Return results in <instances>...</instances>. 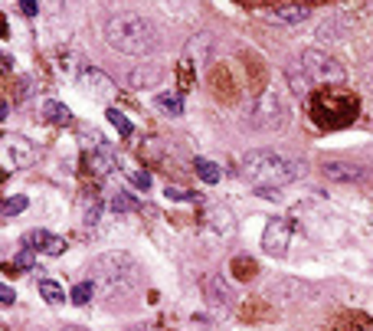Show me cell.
Wrapping results in <instances>:
<instances>
[{"label": "cell", "instance_id": "16", "mask_svg": "<svg viewBox=\"0 0 373 331\" xmlns=\"http://www.w3.org/2000/svg\"><path fill=\"white\" fill-rule=\"evenodd\" d=\"M344 36H347V23L338 20V17H331V20H324V23L318 26L314 40H318V46H328V43H340Z\"/></svg>", "mask_w": 373, "mask_h": 331}, {"label": "cell", "instance_id": "12", "mask_svg": "<svg viewBox=\"0 0 373 331\" xmlns=\"http://www.w3.org/2000/svg\"><path fill=\"white\" fill-rule=\"evenodd\" d=\"M82 89L92 95V99H102V102H108L111 95H115V82L105 76L102 69H85L82 72Z\"/></svg>", "mask_w": 373, "mask_h": 331}, {"label": "cell", "instance_id": "35", "mask_svg": "<svg viewBox=\"0 0 373 331\" xmlns=\"http://www.w3.org/2000/svg\"><path fill=\"white\" fill-rule=\"evenodd\" d=\"M370 79H373V56H370Z\"/></svg>", "mask_w": 373, "mask_h": 331}, {"label": "cell", "instance_id": "28", "mask_svg": "<svg viewBox=\"0 0 373 331\" xmlns=\"http://www.w3.org/2000/svg\"><path fill=\"white\" fill-rule=\"evenodd\" d=\"M99 213H102V207H99V200H85V227H95L99 223Z\"/></svg>", "mask_w": 373, "mask_h": 331}, {"label": "cell", "instance_id": "17", "mask_svg": "<svg viewBox=\"0 0 373 331\" xmlns=\"http://www.w3.org/2000/svg\"><path fill=\"white\" fill-rule=\"evenodd\" d=\"M186 56H190L196 66H206V63L213 60V36L210 33H196L194 40H190V46H186Z\"/></svg>", "mask_w": 373, "mask_h": 331}, {"label": "cell", "instance_id": "11", "mask_svg": "<svg viewBox=\"0 0 373 331\" xmlns=\"http://www.w3.org/2000/svg\"><path fill=\"white\" fill-rule=\"evenodd\" d=\"M367 170L360 164H350V161H324V178L331 184H357L364 180Z\"/></svg>", "mask_w": 373, "mask_h": 331}, {"label": "cell", "instance_id": "9", "mask_svg": "<svg viewBox=\"0 0 373 331\" xmlns=\"http://www.w3.org/2000/svg\"><path fill=\"white\" fill-rule=\"evenodd\" d=\"M167 76V69L161 63H138V66L128 69V85L131 89H157Z\"/></svg>", "mask_w": 373, "mask_h": 331}, {"label": "cell", "instance_id": "4", "mask_svg": "<svg viewBox=\"0 0 373 331\" xmlns=\"http://www.w3.org/2000/svg\"><path fill=\"white\" fill-rule=\"evenodd\" d=\"M298 66H301V72L308 76L311 85H344V79H347L344 66L328 50H321V46H311V50L301 53Z\"/></svg>", "mask_w": 373, "mask_h": 331}, {"label": "cell", "instance_id": "29", "mask_svg": "<svg viewBox=\"0 0 373 331\" xmlns=\"http://www.w3.org/2000/svg\"><path fill=\"white\" fill-rule=\"evenodd\" d=\"M164 194H167L170 200H190V197H194V194H190V190H184V187H167Z\"/></svg>", "mask_w": 373, "mask_h": 331}, {"label": "cell", "instance_id": "25", "mask_svg": "<svg viewBox=\"0 0 373 331\" xmlns=\"http://www.w3.org/2000/svg\"><path fill=\"white\" fill-rule=\"evenodd\" d=\"M157 109L170 112V115H184V99L180 95H157Z\"/></svg>", "mask_w": 373, "mask_h": 331}, {"label": "cell", "instance_id": "8", "mask_svg": "<svg viewBox=\"0 0 373 331\" xmlns=\"http://www.w3.org/2000/svg\"><path fill=\"white\" fill-rule=\"evenodd\" d=\"M204 298H206V305L210 308H233L236 305V292H233V286L223 279L220 272L204 276Z\"/></svg>", "mask_w": 373, "mask_h": 331}, {"label": "cell", "instance_id": "5", "mask_svg": "<svg viewBox=\"0 0 373 331\" xmlns=\"http://www.w3.org/2000/svg\"><path fill=\"white\" fill-rule=\"evenodd\" d=\"M285 121H289V109H285V99L275 89H265L252 102V109H249V125L255 131H265V135L285 128Z\"/></svg>", "mask_w": 373, "mask_h": 331}, {"label": "cell", "instance_id": "26", "mask_svg": "<svg viewBox=\"0 0 373 331\" xmlns=\"http://www.w3.org/2000/svg\"><path fill=\"white\" fill-rule=\"evenodd\" d=\"M26 204H30L26 197H7V200H4V220H10L13 213H23Z\"/></svg>", "mask_w": 373, "mask_h": 331}, {"label": "cell", "instance_id": "33", "mask_svg": "<svg viewBox=\"0 0 373 331\" xmlns=\"http://www.w3.org/2000/svg\"><path fill=\"white\" fill-rule=\"evenodd\" d=\"M62 331H85V328H82V325H66Z\"/></svg>", "mask_w": 373, "mask_h": 331}, {"label": "cell", "instance_id": "13", "mask_svg": "<svg viewBox=\"0 0 373 331\" xmlns=\"http://www.w3.org/2000/svg\"><path fill=\"white\" fill-rule=\"evenodd\" d=\"M23 246H33V249H43V253L50 256H60L66 249V239L62 237H52L46 229H33V233H26L23 237Z\"/></svg>", "mask_w": 373, "mask_h": 331}, {"label": "cell", "instance_id": "34", "mask_svg": "<svg viewBox=\"0 0 373 331\" xmlns=\"http://www.w3.org/2000/svg\"><path fill=\"white\" fill-rule=\"evenodd\" d=\"M128 331H151V328H128Z\"/></svg>", "mask_w": 373, "mask_h": 331}, {"label": "cell", "instance_id": "6", "mask_svg": "<svg viewBox=\"0 0 373 331\" xmlns=\"http://www.w3.org/2000/svg\"><path fill=\"white\" fill-rule=\"evenodd\" d=\"M0 161L7 170H20V168H30L36 161V148L30 138L23 135H4L0 141Z\"/></svg>", "mask_w": 373, "mask_h": 331}, {"label": "cell", "instance_id": "22", "mask_svg": "<svg viewBox=\"0 0 373 331\" xmlns=\"http://www.w3.org/2000/svg\"><path fill=\"white\" fill-rule=\"evenodd\" d=\"M194 168H196V174H200V178H204L206 184H220L223 174H220V168H216L213 161H206V158H196Z\"/></svg>", "mask_w": 373, "mask_h": 331}, {"label": "cell", "instance_id": "10", "mask_svg": "<svg viewBox=\"0 0 373 331\" xmlns=\"http://www.w3.org/2000/svg\"><path fill=\"white\" fill-rule=\"evenodd\" d=\"M265 295L279 298V302H301L305 295H314V289L311 286H305V282H295V279H279V282H272L269 289H265Z\"/></svg>", "mask_w": 373, "mask_h": 331}, {"label": "cell", "instance_id": "2", "mask_svg": "<svg viewBox=\"0 0 373 331\" xmlns=\"http://www.w3.org/2000/svg\"><path fill=\"white\" fill-rule=\"evenodd\" d=\"M89 279L95 282V292L102 298L121 302L141 289V266L128 253H102L89 266Z\"/></svg>", "mask_w": 373, "mask_h": 331}, {"label": "cell", "instance_id": "19", "mask_svg": "<svg viewBox=\"0 0 373 331\" xmlns=\"http://www.w3.org/2000/svg\"><path fill=\"white\" fill-rule=\"evenodd\" d=\"M40 295L50 302V305H60V302H66V292H62L60 282L52 279H40Z\"/></svg>", "mask_w": 373, "mask_h": 331}, {"label": "cell", "instance_id": "3", "mask_svg": "<svg viewBox=\"0 0 373 331\" xmlns=\"http://www.w3.org/2000/svg\"><path fill=\"white\" fill-rule=\"evenodd\" d=\"M105 43L125 56H147L157 50V26L141 13H115L105 23Z\"/></svg>", "mask_w": 373, "mask_h": 331}, {"label": "cell", "instance_id": "23", "mask_svg": "<svg viewBox=\"0 0 373 331\" xmlns=\"http://www.w3.org/2000/svg\"><path fill=\"white\" fill-rule=\"evenodd\" d=\"M138 207H141V204H138L128 190H118V194L111 197V210H115V213H135Z\"/></svg>", "mask_w": 373, "mask_h": 331}, {"label": "cell", "instance_id": "20", "mask_svg": "<svg viewBox=\"0 0 373 331\" xmlns=\"http://www.w3.org/2000/svg\"><path fill=\"white\" fill-rule=\"evenodd\" d=\"M92 295H99L95 292V282L89 279V282H79V286H72V292H69V298L76 302V305H89L92 302Z\"/></svg>", "mask_w": 373, "mask_h": 331}, {"label": "cell", "instance_id": "31", "mask_svg": "<svg viewBox=\"0 0 373 331\" xmlns=\"http://www.w3.org/2000/svg\"><path fill=\"white\" fill-rule=\"evenodd\" d=\"M20 10H23L26 17H36V13H40V4H36V0H20Z\"/></svg>", "mask_w": 373, "mask_h": 331}, {"label": "cell", "instance_id": "32", "mask_svg": "<svg viewBox=\"0 0 373 331\" xmlns=\"http://www.w3.org/2000/svg\"><path fill=\"white\" fill-rule=\"evenodd\" d=\"M135 184L141 187V190H147V187H151V174H147V170H138V174H135Z\"/></svg>", "mask_w": 373, "mask_h": 331}, {"label": "cell", "instance_id": "21", "mask_svg": "<svg viewBox=\"0 0 373 331\" xmlns=\"http://www.w3.org/2000/svg\"><path fill=\"white\" fill-rule=\"evenodd\" d=\"M43 112H46V119L56 121V125H66V121L72 119V112H69L62 102H52V99L50 102H43Z\"/></svg>", "mask_w": 373, "mask_h": 331}, {"label": "cell", "instance_id": "15", "mask_svg": "<svg viewBox=\"0 0 373 331\" xmlns=\"http://www.w3.org/2000/svg\"><path fill=\"white\" fill-rule=\"evenodd\" d=\"M206 229L216 233V237H233V233H236L233 213H229L226 207H210V210H206Z\"/></svg>", "mask_w": 373, "mask_h": 331}, {"label": "cell", "instance_id": "18", "mask_svg": "<svg viewBox=\"0 0 373 331\" xmlns=\"http://www.w3.org/2000/svg\"><path fill=\"white\" fill-rule=\"evenodd\" d=\"M308 13H311L308 7H279L275 13H265V17L275 20V23H305Z\"/></svg>", "mask_w": 373, "mask_h": 331}, {"label": "cell", "instance_id": "7", "mask_svg": "<svg viewBox=\"0 0 373 331\" xmlns=\"http://www.w3.org/2000/svg\"><path fill=\"white\" fill-rule=\"evenodd\" d=\"M291 243V220L289 217H272L262 229V249L269 256H285Z\"/></svg>", "mask_w": 373, "mask_h": 331}, {"label": "cell", "instance_id": "14", "mask_svg": "<svg viewBox=\"0 0 373 331\" xmlns=\"http://www.w3.org/2000/svg\"><path fill=\"white\" fill-rule=\"evenodd\" d=\"M115 168H118V158H115V151L108 145H99L95 151H89V170L95 178H108Z\"/></svg>", "mask_w": 373, "mask_h": 331}, {"label": "cell", "instance_id": "30", "mask_svg": "<svg viewBox=\"0 0 373 331\" xmlns=\"http://www.w3.org/2000/svg\"><path fill=\"white\" fill-rule=\"evenodd\" d=\"M0 302H4V305H13V302H17V292L10 289L7 282H4V286H0Z\"/></svg>", "mask_w": 373, "mask_h": 331}, {"label": "cell", "instance_id": "27", "mask_svg": "<svg viewBox=\"0 0 373 331\" xmlns=\"http://www.w3.org/2000/svg\"><path fill=\"white\" fill-rule=\"evenodd\" d=\"M13 269H33V246H23L13 259Z\"/></svg>", "mask_w": 373, "mask_h": 331}, {"label": "cell", "instance_id": "24", "mask_svg": "<svg viewBox=\"0 0 373 331\" xmlns=\"http://www.w3.org/2000/svg\"><path fill=\"white\" fill-rule=\"evenodd\" d=\"M105 115H108V121H111V125H115V128H118V135H131V131H135V125H131V121H128L125 119V112H118V109H108V112H105Z\"/></svg>", "mask_w": 373, "mask_h": 331}, {"label": "cell", "instance_id": "1", "mask_svg": "<svg viewBox=\"0 0 373 331\" xmlns=\"http://www.w3.org/2000/svg\"><path fill=\"white\" fill-rule=\"evenodd\" d=\"M243 178L262 197H272V190L289 187L305 178V164L282 151H249L243 158Z\"/></svg>", "mask_w": 373, "mask_h": 331}]
</instances>
